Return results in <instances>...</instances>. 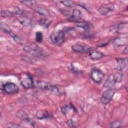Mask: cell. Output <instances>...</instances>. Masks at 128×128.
<instances>
[{
  "label": "cell",
  "instance_id": "6da1fadb",
  "mask_svg": "<svg viewBox=\"0 0 128 128\" xmlns=\"http://www.w3.org/2000/svg\"><path fill=\"white\" fill-rule=\"evenodd\" d=\"M24 50L26 53L38 58H44L46 56V52L35 43H29L23 48Z\"/></svg>",
  "mask_w": 128,
  "mask_h": 128
},
{
  "label": "cell",
  "instance_id": "7a4b0ae2",
  "mask_svg": "<svg viewBox=\"0 0 128 128\" xmlns=\"http://www.w3.org/2000/svg\"><path fill=\"white\" fill-rule=\"evenodd\" d=\"M125 75L122 72H117L112 74L109 76L104 84V86L108 88H113L116 83L122 82L124 78Z\"/></svg>",
  "mask_w": 128,
  "mask_h": 128
},
{
  "label": "cell",
  "instance_id": "3957f363",
  "mask_svg": "<svg viewBox=\"0 0 128 128\" xmlns=\"http://www.w3.org/2000/svg\"><path fill=\"white\" fill-rule=\"evenodd\" d=\"M50 38L54 44L56 46L62 45L65 41V36L64 32L62 30H56L52 32Z\"/></svg>",
  "mask_w": 128,
  "mask_h": 128
},
{
  "label": "cell",
  "instance_id": "277c9868",
  "mask_svg": "<svg viewBox=\"0 0 128 128\" xmlns=\"http://www.w3.org/2000/svg\"><path fill=\"white\" fill-rule=\"evenodd\" d=\"M2 91L8 94H16L19 91V88L17 84L12 82H8L4 84L2 88Z\"/></svg>",
  "mask_w": 128,
  "mask_h": 128
},
{
  "label": "cell",
  "instance_id": "5b68a950",
  "mask_svg": "<svg viewBox=\"0 0 128 128\" xmlns=\"http://www.w3.org/2000/svg\"><path fill=\"white\" fill-rule=\"evenodd\" d=\"M115 92L116 90L114 88H108L104 91L102 95L101 102L104 104H108L112 100Z\"/></svg>",
  "mask_w": 128,
  "mask_h": 128
},
{
  "label": "cell",
  "instance_id": "8992f818",
  "mask_svg": "<svg viewBox=\"0 0 128 128\" xmlns=\"http://www.w3.org/2000/svg\"><path fill=\"white\" fill-rule=\"evenodd\" d=\"M104 77V73L100 69L93 68L91 72L90 78L96 83H100Z\"/></svg>",
  "mask_w": 128,
  "mask_h": 128
},
{
  "label": "cell",
  "instance_id": "52a82bcc",
  "mask_svg": "<svg viewBox=\"0 0 128 128\" xmlns=\"http://www.w3.org/2000/svg\"><path fill=\"white\" fill-rule=\"evenodd\" d=\"M20 84L26 89L32 88L34 86L32 76L29 74H26L24 78L21 80Z\"/></svg>",
  "mask_w": 128,
  "mask_h": 128
},
{
  "label": "cell",
  "instance_id": "ba28073f",
  "mask_svg": "<svg viewBox=\"0 0 128 128\" xmlns=\"http://www.w3.org/2000/svg\"><path fill=\"white\" fill-rule=\"evenodd\" d=\"M72 50L73 52L80 53L89 52L90 51L92 50V48L81 44H75L72 46Z\"/></svg>",
  "mask_w": 128,
  "mask_h": 128
},
{
  "label": "cell",
  "instance_id": "9c48e42d",
  "mask_svg": "<svg viewBox=\"0 0 128 128\" xmlns=\"http://www.w3.org/2000/svg\"><path fill=\"white\" fill-rule=\"evenodd\" d=\"M116 64L115 66L116 70L118 71H122L126 68L128 64V59L126 58H116Z\"/></svg>",
  "mask_w": 128,
  "mask_h": 128
},
{
  "label": "cell",
  "instance_id": "30bf717a",
  "mask_svg": "<svg viewBox=\"0 0 128 128\" xmlns=\"http://www.w3.org/2000/svg\"><path fill=\"white\" fill-rule=\"evenodd\" d=\"M114 8V7L112 4H104L98 8V12L102 15L104 16L108 14L109 12H112Z\"/></svg>",
  "mask_w": 128,
  "mask_h": 128
},
{
  "label": "cell",
  "instance_id": "8fae6325",
  "mask_svg": "<svg viewBox=\"0 0 128 128\" xmlns=\"http://www.w3.org/2000/svg\"><path fill=\"white\" fill-rule=\"evenodd\" d=\"M36 118L40 120L46 119L50 118L51 116L49 112L46 110H38L36 114Z\"/></svg>",
  "mask_w": 128,
  "mask_h": 128
},
{
  "label": "cell",
  "instance_id": "7c38bea8",
  "mask_svg": "<svg viewBox=\"0 0 128 128\" xmlns=\"http://www.w3.org/2000/svg\"><path fill=\"white\" fill-rule=\"evenodd\" d=\"M89 56L92 60H98L104 56V54L98 50H92L89 52Z\"/></svg>",
  "mask_w": 128,
  "mask_h": 128
},
{
  "label": "cell",
  "instance_id": "4fadbf2b",
  "mask_svg": "<svg viewBox=\"0 0 128 128\" xmlns=\"http://www.w3.org/2000/svg\"><path fill=\"white\" fill-rule=\"evenodd\" d=\"M46 90H48L52 94L56 96H60L62 94V92H61L59 88L56 86L55 85L48 84Z\"/></svg>",
  "mask_w": 128,
  "mask_h": 128
},
{
  "label": "cell",
  "instance_id": "5bb4252c",
  "mask_svg": "<svg viewBox=\"0 0 128 128\" xmlns=\"http://www.w3.org/2000/svg\"><path fill=\"white\" fill-rule=\"evenodd\" d=\"M112 42L114 45L118 46H124L128 43V38L124 37H118L113 40Z\"/></svg>",
  "mask_w": 128,
  "mask_h": 128
},
{
  "label": "cell",
  "instance_id": "9a60e30c",
  "mask_svg": "<svg viewBox=\"0 0 128 128\" xmlns=\"http://www.w3.org/2000/svg\"><path fill=\"white\" fill-rule=\"evenodd\" d=\"M82 14L80 10L78 9H74L72 11L71 16L68 18V19L76 22L80 20L82 18Z\"/></svg>",
  "mask_w": 128,
  "mask_h": 128
},
{
  "label": "cell",
  "instance_id": "2e32d148",
  "mask_svg": "<svg viewBox=\"0 0 128 128\" xmlns=\"http://www.w3.org/2000/svg\"><path fill=\"white\" fill-rule=\"evenodd\" d=\"M74 24L76 26L84 30H89L90 28V24L85 21L77 20L74 22Z\"/></svg>",
  "mask_w": 128,
  "mask_h": 128
},
{
  "label": "cell",
  "instance_id": "e0dca14e",
  "mask_svg": "<svg viewBox=\"0 0 128 128\" xmlns=\"http://www.w3.org/2000/svg\"><path fill=\"white\" fill-rule=\"evenodd\" d=\"M116 32L119 33H124V32H127L128 26L126 22H124L118 24L115 28Z\"/></svg>",
  "mask_w": 128,
  "mask_h": 128
},
{
  "label": "cell",
  "instance_id": "ac0fdd59",
  "mask_svg": "<svg viewBox=\"0 0 128 128\" xmlns=\"http://www.w3.org/2000/svg\"><path fill=\"white\" fill-rule=\"evenodd\" d=\"M18 20L21 24L25 26H30L32 24V20L26 16H21L18 18Z\"/></svg>",
  "mask_w": 128,
  "mask_h": 128
},
{
  "label": "cell",
  "instance_id": "d6986e66",
  "mask_svg": "<svg viewBox=\"0 0 128 128\" xmlns=\"http://www.w3.org/2000/svg\"><path fill=\"white\" fill-rule=\"evenodd\" d=\"M16 116L20 120L27 122L29 119L26 112L23 110H18L16 113Z\"/></svg>",
  "mask_w": 128,
  "mask_h": 128
},
{
  "label": "cell",
  "instance_id": "ffe728a7",
  "mask_svg": "<svg viewBox=\"0 0 128 128\" xmlns=\"http://www.w3.org/2000/svg\"><path fill=\"white\" fill-rule=\"evenodd\" d=\"M34 11L40 16H48L50 14L49 12L46 8L40 6H36L34 8Z\"/></svg>",
  "mask_w": 128,
  "mask_h": 128
},
{
  "label": "cell",
  "instance_id": "44dd1931",
  "mask_svg": "<svg viewBox=\"0 0 128 128\" xmlns=\"http://www.w3.org/2000/svg\"><path fill=\"white\" fill-rule=\"evenodd\" d=\"M0 26L1 30L4 33L10 34V33L12 32V30H11L10 26L5 22H0Z\"/></svg>",
  "mask_w": 128,
  "mask_h": 128
},
{
  "label": "cell",
  "instance_id": "7402d4cb",
  "mask_svg": "<svg viewBox=\"0 0 128 128\" xmlns=\"http://www.w3.org/2000/svg\"><path fill=\"white\" fill-rule=\"evenodd\" d=\"M52 21L46 18H40L38 20V24L44 28H48L50 24Z\"/></svg>",
  "mask_w": 128,
  "mask_h": 128
},
{
  "label": "cell",
  "instance_id": "603a6c76",
  "mask_svg": "<svg viewBox=\"0 0 128 128\" xmlns=\"http://www.w3.org/2000/svg\"><path fill=\"white\" fill-rule=\"evenodd\" d=\"M70 110H76V109L74 108L73 106L72 105L70 104V105H65L63 106L61 108V111L62 113L66 116V114Z\"/></svg>",
  "mask_w": 128,
  "mask_h": 128
},
{
  "label": "cell",
  "instance_id": "cb8c5ba5",
  "mask_svg": "<svg viewBox=\"0 0 128 128\" xmlns=\"http://www.w3.org/2000/svg\"><path fill=\"white\" fill-rule=\"evenodd\" d=\"M0 16L3 18H10L13 16L14 14L10 10H2L0 11Z\"/></svg>",
  "mask_w": 128,
  "mask_h": 128
},
{
  "label": "cell",
  "instance_id": "d4e9b609",
  "mask_svg": "<svg viewBox=\"0 0 128 128\" xmlns=\"http://www.w3.org/2000/svg\"><path fill=\"white\" fill-rule=\"evenodd\" d=\"M48 84H49L48 82L44 81H38L36 82V86L37 87H38V88L42 90H46Z\"/></svg>",
  "mask_w": 128,
  "mask_h": 128
},
{
  "label": "cell",
  "instance_id": "484cf974",
  "mask_svg": "<svg viewBox=\"0 0 128 128\" xmlns=\"http://www.w3.org/2000/svg\"><path fill=\"white\" fill-rule=\"evenodd\" d=\"M60 2L65 6L70 8L75 5V2L73 0H63L60 1Z\"/></svg>",
  "mask_w": 128,
  "mask_h": 128
},
{
  "label": "cell",
  "instance_id": "4316f807",
  "mask_svg": "<svg viewBox=\"0 0 128 128\" xmlns=\"http://www.w3.org/2000/svg\"><path fill=\"white\" fill-rule=\"evenodd\" d=\"M36 41L38 42H41L43 40V34L42 32L38 31L35 34Z\"/></svg>",
  "mask_w": 128,
  "mask_h": 128
},
{
  "label": "cell",
  "instance_id": "83f0119b",
  "mask_svg": "<svg viewBox=\"0 0 128 128\" xmlns=\"http://www.w3.org/2000/svg\"><path fill=\"white\" fill-rule=\"evenodd\" d=\"M122 122L120 120H114L111 123H110V127L114 128H120L122 126Z\"/></svg>",
  "mask_w": 128,
  "mask_h": 128
},
{
  "label": "cell",
  "instance_id": "f1b7e54d",
  "mask_svg": "<svg viewBox=\"0 0 128 128\" xmlns=\"http://www.w3.org/2000/svg\"><path fill=\"white\" fill-rule=\"evenodd\" d=\"M10 36L14 38V40L18 43H20L21 42V38H20L19 36H18V34H16L15 33H14L13 32H12L10 34Z\"/></svg>",
  "mask_w": 128,
  "mask_h": 128
},
{
  "label": "cell",
  "instance_id": "f546056e",
  "mask_svg": "<svg viewBox=\"0 0 128 128\" xmlns=\"http://www.w3.org/2000/svg\"><path fill=\"white\" fill-rule=\"evenodd\" d=\"M6 127H9V128H20L22 127L21 126L15 124L12 122H9L6 124Z\"/></svg>",
  "mask_w": 128,
  "mask_h": 128
},
{
  "label": "cell",
  "instance_id": "4dcf8cb0",
  "mask_svg": "<svg viewBox=\"0 0 128 128\" xmlns=\"http://www.w3.org/2000/svg\"><path fill=\"white\" fill-rule=\"evenodd\" d=\"M67 126L69 127H75L76 126V122L73 120L72 119H70V120H68L67 121H66V122Z\"/></svg>",
  "mask_w": 128,
  "mask_h": 128
},
{
  "label": "cell",
  "instance_id": "1f68e13d",
  "mask_svg": "<svg viewBox=\"0 0 128 128\" xmlns=\"http://www.w3.org/2000/svg\"><path fill=\"white\" fill-rule=\"evenodd\" d=\"M20 2L28 6H32L34 4V2L33 0H23L20 1Z\"/></svg>",
  "mask_w": 128,
  "mask_h": 128
},
{
  "label": "cell",
  "instance_id": "d6a6232c",
  "mask_svg": "<svg viewBox=\"0 0 128 128\" xmlns=\"http://www.w3.org/2000/svg\"><path fill=\"white\" fill-rule=\"evenodd\" d=\"M128 47H126L124 49V54H128Z\"/></svg>",
  "mask_w": 128,
  "mask_h": 128
}]
</instances>
